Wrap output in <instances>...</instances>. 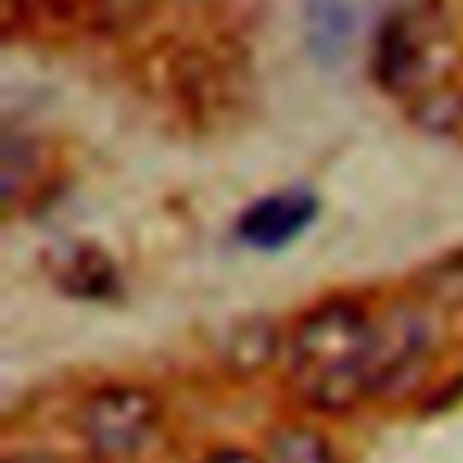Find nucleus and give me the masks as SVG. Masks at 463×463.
<instances>
[{
	"label": "nucleus",
	"mask_w": 463,
	"mask_h": 463,
	"mask_svg": "<svg viewBox=\"0 0 463 463\" xmlns=\"http://www.w3.org/2000/svg\"><path fill=\"white\" fill-rule=\"evenodd\" d=\"M376 318L351 297H329L304 311L286 340L293 394L326 416L373 398Z\"/></svg>",
	"instance_id": "1"
},
{
	"label": "nucleus",
	"mask_w": 463,
	"mask_h": 463,
	"mask_svg": "<svg viewBox=\"0 0 463 463\" xmlns=\"http://www.w3.org/2000/svg\"><path fill=\"white\" fill-rule=\"evenodd\" d=\"M456 22L445 0H412L398 7L373 40V80L380 90L412 101L449 83L456 69Z\"/></svg>",
	"instance_id": "2"
},
{
	"label": "nucleus",
	"mask_w": 463,
	"mask_h": 463,
	"mask_svg": "<svg viewBox=\"0 0 463 463\" xmlns=\"http://www.w3.org/2000/svg\"><path fill=\"white\" fill-rule=\"evenodd\" d=\"M163 420V402L134 383L94 387L76 409V434L98 459H130L156 434Z\"/></svg>",
	"instance_id": "3"
},
{
	"label": "nucleus",
	"mask_w": 463,
	"mask_h": 463,
	"mask_svg": "<svg viewBox=\"0 0 463 463\" xmlns=\"http://www.w3.org/2000/svg\"><path fill=\"white\" fill-rule=\"evenodd\" d=\"M318 217V195L311 188H279L260 199H253L239 221H235V239L250 250L275 253L289 242H297L311 221Z\"/></svg>",
	"instance_id": "4"
},
{
	"label": "nucleus",
	"mask_w": 463,
	"mask_h": 463,
	"mask_svg": "<svg viewBox=\"0 0 463 463\" xmlns=\"http://www.w3.org/2000/svg\"><path fill=\"white\" fill-rule=\"evenodd\" d=\"M430 347L427 318L412 307H394L376 318V344H373V394L398 387L405 376L420 369Z\"/></svg>",
	"instance_id": "5"
},
{
	"label": "nucleus",
	"mask_w": 463,
	"mask_h": 463,
	"mask_svg": "<svg viewBox=\"0 0 463 463\" xmlns=\"http://www.w3.org/2000/svg\"><path fill=\"white\" fill-rule=\"evenodd\" d=\"M54 282L61 293L76 300H116L123 289L116 260L98 246H72L61 253L54 268Z\"/></svg>",
	"instance_id": "6"
},
{
	"label": "nucleus",
	"mask_w": 463,
	"mask_h": 463,
	"mask_svg": "<svg viewBox=\"0 0 463 463\" xmlns=\"http://www.w3.org/2000/svg\"><path fill=\"white\" fill-rule=\"evenodd\" d=\"M282 347L279 326L268 318H242L228 329V336L221 340V365L235 376H253L260 369H268L275 362Z\"/></svg>",
	"instance_id": "7"
},
{
	"label": "nucleus",
	"mask_w": 463,
	"mask_h": 463,
	"mask_svg": "<svg viewBox=\"0 0 463 463\" xmlns=\"http://www.w3.org/2000/svg\"><path fill=\"white\" fill-rule=\"evenodd\" d=\"M351 29H354V14L347 0H307L304 33H307V47L315 58L336 61L344 47L351 43Z\"/></svg>",
	"instance_id": "8"
},
{
	"label": "nucleus",
	"mask_w": 463,
	"mask_h": 463,
	"mask_svg": "<svg viewBox=\"0 0 463 463\" xmlns=\"http://www.w3.org/2000/svg\"><path fill=\"white\" fill-rule=\"evenodd\" d=\"M260 459L264 463H340L329 438L315 427H304V423L275 427L264 441Z\"/></svg>",
	"instance_id": "9"
},
{
	"label": "nucleus",
	"mask_w": 463,
	"mask_h": 463,
	"mask_svg": "<svg viewBox=\"0 0 463 463\" xmlns=\"http://www.w3.org/2000/svg\"><path fill=\"white\" fill-rule=\"evenodd\" d=\"M159 11V0H83V29L98 36H127Z\"/></svg>",
	"instance_id": "10"
},
{
	"label": "nucleus",
	"mask_w": 463,
	"mask_h": 463,
	"mask_svg": "<svg viewBox=\"0 0 463 463\" xmlns=\"http://www.w3.org/2000/svg\"><path fill=\"white\" fill-rule=\"evenodd\" d=\"M40 25H80L83 29V0H4L7 36L29 33Z\"/></svg>",
	"instance_id": "11"
},
{
	"label": "nucleus",
	"mask_w": 463,
	"mask_h": 463,
	"mask_svg": "<svg viewBox=\"0 0 463 463\" xmlns=\"http://www.w3.org/2000/svg\"><path fill=\"white\" fill-rule=\"evenodd\" d=\"M405 105H409L412 123L423 127L427 134H456L463 127V90L452 83L430 87Z\"/></svg>",
	"instance_id": "12"
},
{
	"label": "nucleus",
	"mask_w": 463,
	"mask_h": 463,
	"mask_svg": "<svg viewBox=\"0 0 463 463\" xmlns=\"http://www.w3.org/2000/svg\"><path fill=\"white\" fill-rule=\"evenodd\" d=\"M430 289L434 293L463 297V250L459 253H449L438 264H430Z\"/></svg>",
	"instance_id": "13"
},
{
	"label": "nucleus",
	"mask_w": 463,
	"mask_h": 463,
	"mask_svg": "<svg viewBox=\"0 0 463 463\" xmlns=\"http://www.w3.org/2000/svg\"><path fill=\"white\" fill-rule=\"evenodd\" d=\"M199 463H264V459L253 456V452H246V449H217V452H210Z\"/></svg>",
	"instance_id": "14"
},
{
	"label": "nucleus",
	"mask_w": 463,
	"mask_h": 463,
	"mask_svg": "<svg viewBox=\"0 0 463 463\" xmlns=\"http://www.w3.org/2000/svg\"><path fill=\"white\" fill-rule=\"evenodd\" d=\"M4 463H54L51 456H40V452H18V456H7Z\"/></svg>",
	"instance_id": "15"
}]
</instances>
